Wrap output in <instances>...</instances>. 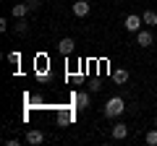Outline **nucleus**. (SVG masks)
<instances>
[{"mask_svg":"<svg viewBox=\"0 0 157 146\" xmlns=\"http://www.w3.org/2000/svg\"><path fill=\"white\" fill-rule=\"evenodd\" d=\"M123 112H126V102L121 99V97H110V99L105 102V107H102V115H105V118H121Z\"/></svg>","mask_w":157,"mask_h":146,"instance_id":"nucleus-1","label":"nucleus"},{"mask_svg":"<svg viewBox=\"0 0 157 146\" xmlns=\"http://www.w3.org/2000/svg\"><path fill=\"white\" fill-rule=\"evenodd\" d=\"M71 11H73L76 18H86L92 13V5H89V0H76V3L71 5Z\"/></svg>","mask_w":157,"mask_h":146,"instance_id":"nucleus-2","label":"nucleus"},{"mask_svg":"<svg viewBox=\"0 0 157 146\" xmlns=\"http://www.w3.org/2000/svg\"><path fill=\"white\" fill-rule=\"evenodd\" d=\"M141 24H144V18H141V16H136V13H131V16H126L123 26H126V31L136 34V31H141Z\"/></svg>","mask_w":157,"mask_h":146,"instance_id":"nucleus-3","label":"nucleus"},{"mask_svg":"<svg viewBox=\"0 0 157 146\" xmlns=\"http://www.w3.org/2000/svg\"><path fill=\"white\" fill-rule=\"evenodd\" d=\"M73 104H76V110H86L92 104V91H76L73 94Z\"/></svg>","mask_w":157,"mask_h":146,"instance_id":"nucleus-4","label":"nucleus"},{"mask_svg":"<svg viewBox=\"0 0 157 146\" xmlns=\"http://www.w3.org/2000/svg\"><path fill=\"white\" fill-rule=\"evenodd\" d=\"M73 50H76V42H73L71 37H63V39L58 42V52H60V55H73Z\"/></svg>","mask_w":157,"mask_h":146,"instance_id":"nucleus-5","label":"nucleus"},{"mask_svg":"<svg viewBox=\"0 0 157 146\" xmlns=\"http://www.w3.org/2000/svg\"><path fill=\"white\" fill-rule=\"evenodd\" d=\"M152 42H155V37H152L149 29H141V31H136V45H141V47H152Z\"/></svg>","mask_w":157,"mask_h":146,"instance_id":"nucleus-6","label":"nucleus"},{"mask_svg":"<svg viewBox=\"0 0 157 146\" xmlns=\"http://www.w3.org/2000/svg\"><path fill=\"white\" fill-rule=\"evenodd\" d=\"M110 136H113L115 141H123L126 136H128V125H126V123H115V125L110 128Z\"/></svg>","mask_w":157,"mask_h":146,"instance_id":"nucleus-7","label":"nucleus"},{"mask_svg":"<svg viewBox=\"0 0 157 146\" xmlns=\"http://www.w3.org/2000/svg\"><path fill=\"white\" fill-rule=\"evenodd\" d=\"M26 141H29L32 146H39L42 141H45V133H42V130H37V128H32V130H26Z\"/></svg>","mask_w":157,"mask_h":146,"instance_id":"nucleus-8","label":"nucleus"},{"mask_svg":"<svg viewBox=\"0 0 157 146\" xmlns=\"http://www.w3.org/2000/svg\"><path fill=\"white\" fill-rule=\"evenodd\" d=\"M26 13H29V5L24 3V0H21V3H16V5L11 8V16H13V18H26Z\"/></svg>","mask_w":157,"mask_h":146,"instance_id":"nucleus-9","label":"nucleus"},{"mask_svg":"<svg viewBox=\"0 0 157 146\" xmlns=\"http://www.w3.org/2000/svg\"><path fill=\"white\" fill-rule=\"evenodd\" d=\"M128 78H131V73L126 71V68H115V71H113V81H115V84H126Z\"/></svg>","mask_w":157,"mask_h":146,"instance_id":"nucleus-10","label":"nucleus"},{"mask_svg":"<svg viewBox=\"0 0 157 146\" xmlns=\"http://www.w3.org/2000/svg\"><path fill=\"white\" fill-rule=\"evenodd\" d=\"M141 18H144L147 26H157V13L155 11H144V16H141Z\"/></svg>","mask_w":157,"mask_h":146,"instance_id":"nucleus-11","label":"nucleus"},{"mask_svg":"<svg viewBox=\"0 0 157 146\" xmlns=\"http://www.w3.org/2000/svg\"><path fill=\"white\" fill-rule=\"evenodd\" d=\"M26 31H29V24L24 21V18H16V34H21V37H24Z\"/></svg>","mask_w":157,"mask_h":146,"instance_id":"nucleus-12","label":"nucleus"},{"mask_svg":"<svg viewBox=\"0 0 157 146\" xmlns=\"http://www.w3.org/2000/svg\"><path fill=\"white\" fill-rule=\"evenodd\" d=\"M144 141H147V144H149V146H157V125H155V128H152L149 133L144 136Z\"/></svg>","mask_w":157,"mask_h":146,"instance_id":"nucleus-13","label":"nucleus"},{"mask_svg":"<svg viewBox=\"0 0 157 146\" xmlns=\"http://www.w3.org/2000/svg\"><path fill=\"white\" fill-rule=\"evenodd\" d=\"M6 57H8V63H13V65H18V63H21V52H18V50H16V52H8Z\"/></svg>","mask_w":157,"mask_h":146,"instance_id":"nucleus-14","label":"nucleus"},{"mask_svg":"<svg viewBox=\"0 0 157 146\" xmlns=\"http://www.w3.org/2000/svg\"><path fill=\"white\" fill-rule=\"evenodd\" d=\"M24 3L29 5V11H39V8H42V3H39V0H24Z\"/></svg>","mask_w":157,"mask_h":146,"instance_id":"nucleus-15","label":"nucleus"},{"mask_svg":"<svg viewBox=\"0 0 157 146\" xmlns=\"http://www.w3.org/2000/svg\"><path fill=\"white\" fill-rule=\"evenodd\" d=\"M100 89H102L100 81H92V84H89V91H92V94H94V91H100Z\"/></svg>","mask_w":157,"mask_h":146,"instance_id":"nucleus-16","label":"nucleus"},{"mask_svg":"<svg viewBox=\"0 0 157 146\" xmlns=\"http://www.w3.org/2000/svg\"><path fill=\"white\" fill-rule=\"evenodd\" d=\"M155 125H157V118H155Z\"/></svg>","mask_w":157,"mask_h":146,"instance_id":"nucleus-17","label":"nucleus"}]
</instances>
